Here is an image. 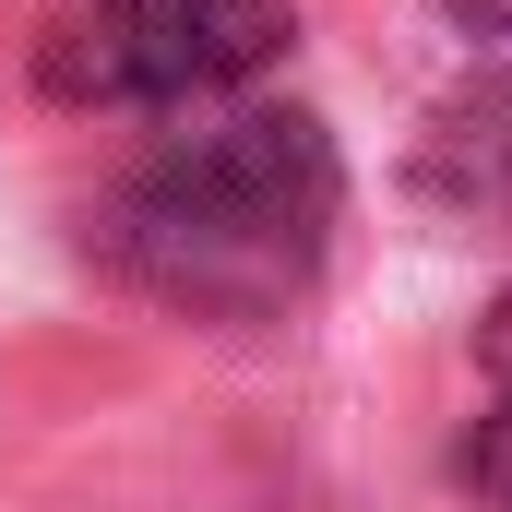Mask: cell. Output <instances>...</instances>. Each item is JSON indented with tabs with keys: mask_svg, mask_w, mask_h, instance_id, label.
Wrapping results in <instances>:
<instances>
[{
	"mask_svg": "<svg viewBox=\"0 0 512 512\" xmlns=\"http://www.w3.org/2000/svg\"><path fill=\"white\" fill-rule=\"evenodd\" d=\"M334 203H346V167L310 108H203L108 203V251L167 310L262 322L322 274Z\"/></svg>",
	"mask_w": 512,
	"mask_h": 512,
	"instance_id": "obj_1",
	"label": "cell"
},
{
	"mask_svg": "<svg viewBox=\"0 0 512 512\" xmlns=\"http://www.w3.org/2000/svg\"><path fill=\"white\" fill-rule=\"evenodd\" d=\"M286 48V0H84L60 24V84L72 96H227Z\"/></svg>",
	"mask_w": 512,
	"mask_h": 512,
	"instance_id": "obj_2",
	"label": "cell"
},
{
	"mask_svg": "<svg viewBox=\"0 0 512 512\" xmlns=\"http://www.w3.org/2000/svg\"><path fill=\"white\" fill-rule=\"evenodd\" d=\"M429 191L453 203V215H512V84H477V96H453L441 120H429Z\"/></svg>",
	"mask_w": 512,
	"mask_h": 512,
	"instance_id": "obj_3",
	"label": "cell"
},
{
	"mask_svg": "<svg viewBox=\"0 0 512 512\" xmlns=\"http://www.w3.org/2000/svg\"><path fill=\"white\" fill-rule=\"evenodd\" d=\"M453 477H465V489H477L489 512H512V393L489 405V417H477V429H465V453H453Z\"/></svg>",
	"mask_w": 512,
	"mask_h": 512,
	"instance_id": "obj_4",
	"label": "cell"
},
{
	"mask_svg": "<svg viewBox=\"0 0 512 512\" xmlns=\"http://www.w3.org/2000/svg\"><path fill=\"white\" fill-rule=\"evenodd\" d=\"M477 370H489V382L512 393V286L489 298V322H477Z\"/></svg>",
	"mask_w": 512,
	"mask_h": 512,
	"instance_id": "obj_5",
	"label": "cell"
},
{
	"mask_svg": "<svg viewBox=\"0 0 512 512\" xmlns=\"http://www.w3.org/2000/svg\"><path fill=\"white\" fill-rule=\"evenodd\" d=\"M453 12H465L477 36H512V0H453Z\"/></svg>",
	"mask_w": 512,
	"mask_h": 512,
	"instance_id": "obj_6",
	"label": "cell"
}]
</instances>
